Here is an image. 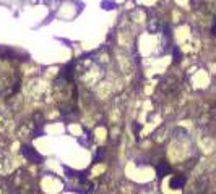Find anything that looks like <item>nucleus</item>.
<instances>
[{"label":"nucleus","instance_id":"obj_1","mask_svg":"<svg viewBox=\"0 0 216 194\" xmlns=\"http://www.w3.org/2000/svg\"><path fill=\"white\" fill-rule=\"evenodd\" d=\"M184 183H185V179L181 178V176H174V178L171 179V188L172 189H181L182 186H184Z\"/></svg>","mask_w":216,"mask_h":194}]
</instances>
